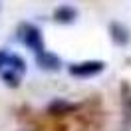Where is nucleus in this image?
Wrapping results in <instances>:
<instances>
[{
	"instance_id": "obj_10",
	"label": "nucleus",
	"mask_w": 131,
	"mask_h": 131,
	"mask_svg": "<svg viewBox=\"0 0 131 131\" xmlns=\"http://www.w3.org/2000/svg\"><path fill=\"white\" fill-rule=\"evenodd\" d=\"M8 52H6V50H0V72H2V70H6V64H8Z\"/></svg>"
},
{
	"instance_id": "obj_7",
	"label": "nucleus",
	"mask_w": 131,
	"mask_h": 131,
	"mask_svg": "<svg viewBox=\"0 0 131 131\" xmlns=\"http://www.w3.org/2000/svg\"><path fill=\"white\" fill-rule=\"evenodd\" d=\"M74 109H75L74 103H68L64 99H56V101H52L48 105V113L50 115H66L70 111H74Z\"/></svg>"
},
{
	"instance_id": "obj_2",
	"label": "nucleus",
	"mask_w": 131,
	"mask_h": 131,
	"mask_svg": "<svg viewBox=\"0 0 131 131\" xmlns=\"http://www.w3.org/2000/svg\"><path fill=\"white\" fill-rule=\"evenodd\" d=\"M105 70V64L101 60H88V62H80V64H70L68 72L74 78H90V75L101 74Z\"/></svg>"
},
{
	"instance_id": "obj_3",
	"label": "nucleus",
	"mask_w": 131,
	"mask_h": 131,
	"mask_svg": "<svg viewBox=\"0 0 131 131\" xmlns=\"http://www.w3.org/2000/svg\"><path fill=\"white\" fill-rule=\"evenodd\" d=\"M107 32H109V38L113 42L115 46H127L131 42V32L121 24V22H109L107 26Z\"/></svg>"
},
{
	"instance_id": "obj_1",
	"label": "nucleus",
	"mask_w": 131,
	"mask_h": 131,
	"mask_svg": "<svg viewBox=\"0 0 131 131\" xmlns=\"http://www.w3.org/2000/svg\"><path fill=\"white\" fill-rule=\"evenodd\" d=\"M20 38H22V42L34 52V56H40V54L46 52L40 28H36V26H32V24H22L20 26Z\"/></svg>"
},
{
	"instance_id": "obj_6",
	"label": "nucleus",
	"mask_w": 131,
	"mask_h": 131,
	"mask_svg": "<svg viewBox=\"0 0 131 131\" xmlns=\"http://www.w3.org/2000/svg\"><path fill=\"white\" fill-rule=\"evenodd\" d=\"M121 109L125 121H131V85L129 82H121Z\"/></svg>"
},
{
	"instance_id": "obj_4",
	"label": "nucleus",
	"mask_w": 131,
	"mask_h": 131,
	"mask_svg": "<svg viewBox=\"0 0 131 131\" xmlns=\"http://www.w3.org/2000/svg\"><path fill=\"white\" fill-rule=\"evenodd\" d=\"M36 62H38V66L42 70H48V72H58L62 68V60L52 52H44L40 56H36Z\"/></svg>"
},
{
	"instance_id": "obj_9",
	"label": "nucleus",
	"mask_w": 131,
	"mask_h": 131,
	"mask_svg": "<svg viewBox=\"0 0 131 131\" xmlns=\"http://www.w3.org/2000/svg\"><path fill=\"white\" fill-rule=\"evenodd\" d=\"M2 80L8 83L10 88H16V85H20V75L14 74L12 70H4V72H2Z\"/></svg>"
},
{
	"instance_id": "obj_8",
	"label": "nucleus",
	"mask_w": 131,
	"mask_h": 131,
	"mask_svg": "<svg viewBox=\"0 0 131 131\" xmlns=\"http://www.w3.org/2000/svg\"><path fill=\"white\" fill-rule=\"evenodd\" d=\"M6 70H12L14 74L22 75L26 72V60L18 54H10L8 56V64H6Z\"/></svg>"
},
{
	"instance_id": "obj_5",
	"label": "nucleus",
	"mask_w": 131,
	"mask_h": 131,
	"mask_svg": "<svg viewBox=\"0 0 131 131\" xmlns=\"http://www.w3.org/2000/svg\"><path fill=\"white\" fill-rule=\"evenodd\" d=\"M75 18H78V10L74 6H68V4H62L54 10V20L60 22V24H72Z\"/></svg>"
}]
</instances>
